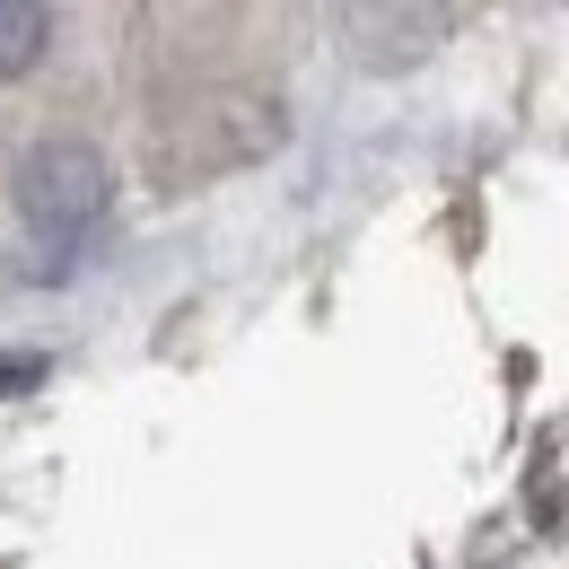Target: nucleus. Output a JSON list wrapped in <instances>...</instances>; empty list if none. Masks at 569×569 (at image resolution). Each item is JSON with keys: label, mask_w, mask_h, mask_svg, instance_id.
I'll return each instance as SVG.
<instances>
[{"label": "nucleus", "mask_w": 569, "mask_h": 569, "mask_svg": "<svg viewBox=\"0 0 569 569\" xmlns=\"http://www.w3.org/2000/svg\"><path fill=\"white\" fill-rule=\"evenodd\" d=\"M114 202V176L88 141H36L27 167H18V219L27 237L44 246V272H62L79 246L97 237V219Z\"/></svg>", "instance_id": "nucleus-1"}, {"label": "nucleus", "mask_w": 569, "mask_h": 569, "mask_svg": "<svg viewBox=\"0 0 569 569\" xmlns=\"http://www.w3.org/2000/svg\"><path fill=\"white\" fill-rule=\"evenodd\" d=\"M53 44V9L36 0H0V79H27Z\"/></svg>", "instance_id": "nucleus-2"}, {"label": "nucleus", "mask_w": 569, "mask_h": 569, "mask_svg": "<svg viewBox=\"0 0 569 569\" xmlns=\"http://www.w3.org/2000/svg\"><path fill=\"white\" fill-rule=\"evenodd\" d=\"M27 386H44V359H36V351H9V359H0V395H27Z\"/></svg>", "instance_id": "nucleus-3"}]
</instances>
